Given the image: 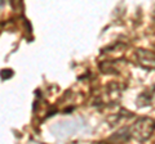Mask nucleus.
<instances>
[{
    "label": "nucleus",
    "mask_w": 155,
    "mask_h": 144,
    "mask_svg": "<svg viewBox=\"0 0 155 144\" xmlns=\"http://www.w3.org/2000/svg\"><path fill=\"white\" fill-rule=\"evenodd\" d=\"M154 130H155V121L153 118L143 117L133 124L132 129H130V134L138 142H145L146 139L151 136Z\"/></svg>",
    "instance_id": "1"
},
{
    "label": "nucleus",
    "mask_w": 155,
    "mask_h": 144,
    "mask_svg": "<svg viewBox=\"0 0 155 144\" xmlns=\"http://www.w3.org/2000/svg\"><path fill=\"white\" fill-rule=\"evenodd\" d=\"M78 130V122L75 121H62L56 124L52 127V131L56 134L57 136H65L70 135V134L75 133Z\"/></svg>",
    "instance_id": "2"
},
{
    "label": "nucleus",
    "mask_w": 155,
    "mask_h": 144,
    "mask_svg": "<svg viewBox=\"0 0 155 144\" xmlns=\"http://www.w3.org/2000/svg\"><path fill=\"white\" fill-rule=\"evenodd\" d=\"M137 57L140 64L145 68H155V55L151 52L145 50V49H138L137 50Z\"/></svg>",
    "instance_id": "3"
}]
</instances>
